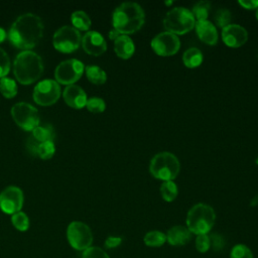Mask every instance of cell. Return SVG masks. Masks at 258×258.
Wrapping results in <instances>:
<instances>
[{"mask_svg":"<svg viewBox=\"0 0 258 258\" xmlns=\"http://www.w3.org/2000/svg\"><path fill=\"white\" fill-rule=\"evenodd\" d=\"M238 3L245 9H257L258 8V0H240Z\"/></svg>","mask_w":258,"mask_h":258,"instance_id":"39","label":"cell"},{"mask_svg":"<svg viewBox=\"0 0 258 258\" xmlns=\"http://www.w3.org/2000/svg\"><path fill=\"white\" fill-rule=\"evenodd\" d=\"M196 32L198 37L205 43L209 44V45H215L218 42V31L216 26L207 20H203V21H197L196 25Z\"/></svg>","mask_w":258,"mask_h":258,"instance_id":"17","label":"cell"},{"mask_svg":"<svg viewBox=\"0 0 258 258\" xmlns=\"http://www.w3.org/2000/svg\"><path fill=\"white\" fill-rule=\"evenodd\" d=\"M54 151H55L54 142H52V141L41 142L38 145L37 156L40 157L41 159H49L53 156Z\"/></svg>","mask_w":258,"mask_h":258,"instance_id":"29","label":"cell"},{"mask_svg":"<svg viewBox=\"0 0 258 258\" xmlns=\"http://www.w3.org/2000/svg\"><path fill=\"white\" fill-rule=\"evenodd\" d=\"M10 70V60L6 51L0 48V79L4 78Z\"/></svg>","mask_w":258,"mask_h":258,"instance_id":"35","label":"cell"},{"mask_svg":"<svg viewBox=\"0 0 258 258\" xmlns=\"http://www.w3.org/2000/svg\"><path fill=\"white\" fill-rule=\"evenodd\" d=\"M120 35H121V34H120L116 29H114V28L109 31V38H110L111 40H114V41H115Z\"/></svg>","mask_w":258,"mask_h":258,"instance_id":"40","label":"cell"},{"mask_svg":"<svg viewBox=\"0 0 258 258\" xmlns=\"http://www.w3.org/2000/svg\"><path fill=\"white\" fill-rule=\"evenodd\" d=\"M42 33V20L35 14L25 13L13 22L8 32V38L15 47L28 50L39 42Z\"/></svg>","mask_w":258,"mask_h":258,"instance_id":"1","label":"cell"},{"mask_svg":"<svg viewBox=\"0 0 258 258\" xmlns=\"http://www.w3.org/2000/svg\"><path fill=\"white\" fill-rule=\"evenodd\" d=\"M196 20L190 10L185 7H174L170 9L163 19L166 31L175 35H182L195 28Z\"/></svg>","mask_w":258,"mask_h":258,"instance_id":"6","label":"cell"},{"mask_svg":"<svg viewBox=\"0 0 258 258\" xmlns=\"http://www.w3.org/2000/svg\"><path fill=\"white\" fill-rule=\"evenodd\" d=\"M39 142L33 138V136H30L26 141V149L28 153L32 156H37V149H38Z\"/></svg>","mask_w":258,"mask_h":258,"instance_id":"37","label":"cell"},{"mask_svg":"<svg viewBox=\"0 0 258 258\" xmlns=\"http://www.w3.org/2000/svg\"><path fill=\"white\" fill-rule=\"evenodd\" d=\"M250 205H251L252 207H255V206H257V205H258V195H257V196H255V197L251 200Z\"/></svg>","mask_w":258,"mask_h":258,"instance_id":"42","label":"cell"},{"mask_svg":"<svg viewBox=\"0 0 258 258\" xmlns=\"http://www.w3.org/2000/svg\"><path fill=\"white\" fill-rule=\"evenodd\" d=\"M230 258H253V254L246 245L237 244L232 248Z\"/></svg>","mask_w":258,"mask_h":258,"instance_id":"32","label":"cell"},{"mask_svg":"<svg viewBox=\"0 0 258 258\" xmlns=\"http://www.w3.org/2000/svg\"><path fill=\"white\" fill-rule=\"evenodd\" d=\"M11 115L15 123L23 130L32 131L39 125L38 111L35 107L28 103H16L11 108Z\"/></svg>","mask_w":258,"mask_h":258,"instance_id":"8","label":"cell"},{"mask_svg":"<svg viewBox=\"0 0 258 258\" xmlns=\"http://www.w3.org/2000/svg\"><path fill=\"white\" fill-rule=\"evenodd\" d=\"M191 239V233L184 226H174L166 234V241L172 246H183Z\"/></svg>","mask_w":258,"mask_h":258,"instance_id":"18","label":"cell"},{"mask_svg":"<svg viewBox=\"0 0 258 258\" xmlns=\"http://www.w3.org/2000/svg\"><path fill=\"white\" fill-rule=\"evenodd\" d=\"M145 13L135 2H124L113 12V27L121 35H128L138 31L144 24Z\"/></svg>","mask_w":258,"mask_h":258,"instance_id":"2","label":"cell"},{"mask_svg":"<svg viewBox=\"0 0 258 258\" xmlns=\"http://www.w3.org/2000/svg\"><path fill=\"white\" fill-rule=\"evenodd\" d=\"M153 51L160 56H169L175 54L180 48V40L177 35L168 31L160 32L151 40Z\"/></svg>","mask_w":258,"mask_h":258,"instance_id":"12","label":"cell"},{"mask_svg":"<svg viewBox=\"0 0 258 258\" xmlns=\"http://www.w3.org/2000/svg\"><path fill=\"white\" fill-rule=\"evenodd\" d=\"M196 248L201 253H206L211 248L210 236L208 234L198 235L196 238Z\"/></svg>","mask_w":258,"mask_h":258,"instance_id":"34","label":"cell"},{"mask_svg":"<svg viewBox=\"0 0 258 258\" xmlns=\"http://www.w3.org/2000/svg\"><path fill=\"white\" fill-rule=\"evenodd\" d=\"M222 39L226 45L237 48L246 43L248 32L243 26L231 23L222 29Z\"/></svg>","mask_w":258,"mask_h":258,"instance_id":"14","label":"cell"},{"mask_svg":"<svg viewBox=\"0 0 258 258\" xmlns=\"http://www.w3.org/2000/svg\"><path fill=\"white\" fill-rule=\"evenodd\" d=\"M164 4H165V5H170V4H172V1H168V2H164Z\"/></svg>","mask_w":258,"mask_h":258,"instance_id":"43","label":"cell"},{"mask_svg":"<svg viewBox=\"0 0 258 258\" xmlns=\"http://www.w3.org/2000/svg\"><path fill=\"white\" fill-rule=\"evenodd\" d=\"M59 96L60 87L54 80H43L39 82L33 90V100L40 106H50L54 104Z\"/></svg>","mask_w":258,"mask_h":258,"instance_id":"11","label":"cell"},{"mask_svg":"<svg viewBox=\"0 0 258 258\" xmlns=\"http://www.w3.org/2000/svg\"><path fill=\"white\" fill-rule=\"evenodd\" d=\"M62 97L67 105L74 109H82L86 106L88 98L85 91L77 85L67 86L62 93Z\"/></svg>","mask_w":258,"mask_h":258,"instance_id":"16","label":"cell"},{"mask_svg":"<svg viewBox=\"0 0 258 258\" xmlns=\"http://www.w3.org/2000/svg\"><path fill=\"white\" fill-rule=\"evenodd\" d=\"M13 73L20 84L30 85L36 82L43 73L42 59L34 51L23 50L14 59Z\"/></svg>","mask_w":258,"mask_h":258,"instance_id":"3","label":"cell"},{"mask_svg":"<svg viewBox=\"0 0 258 258\" xmlns=\"http://www.w3.org/2000/svg\"><path fill=\"white\" fill-rule=\"evenodd\" d=\"M121 243H122V238L121 237H117V236H109L105 240V246H106V248H109V249L116 248Z\"/></svg>","mask_w":258,"mask_h":258,"instance_id":"38","label":"cell"},{"mask_svg":"<svg viewBox=\"0 0 258 258\" xmlns=\"http://www.w3.org/2000/svg\"><path fill=\"white\" fill-rule=\"evenodd\" d=\"M82 37L75 27L64 25L58 28L52 38L53 46L56 50L64 53H70L77 50L81 44Z\"/></svg>","mask_w":258,"mask_h":258,"instance_id":"7","label":"cell"},{"mask_svg":"<svg viewBox=\"0 0 258 258\" xmlns=\"http://www.w3.org/2000/svg\"><path fill=\"white\" fill-rule=\"evenodd\" d=\"M210 9H211V2L203 0L198 2L197 4H195V6L192 7L191 13L192 16L197 21H203V20H207L209 13H210Z\"/></svg>","mask_w":258,"mask_h":258,"instance_id":"25","label":"cell"},{"mask_svg":"<svg viewBox=\"0 0 258 258\" xmlns=\"http://www.w3.org/2000/svg\"><path fill=\"white\" fill-rule=\"evenodd\" d=\"M85 71L84 63L76 58L61 61L54 71V77L57 83L62 85H74Z\"/></svg>","mask_w":258,"mask_h":258,"instance_id":"10","label":"cell"},{"mask_svg":"<svg viewBox=\"0 0 258 258\" xmlns=\"http://www.w3.org/2000/svg\"><path fill=\"white\" fill-rule=\"evenodd\" d=\"M215 21L222 29L231 24V12L226 8H220L215 14Z\"/></svg>","mask_w":258,"mask_h":258,"instance_id":"30","label":"cell"},{"mask_svg":"<svg viewBox=\"0 0 258 258\" xmlns=\"http://www.w3.org/2000/svg\"><path fill=\"white\" fill-rule=\"evenodd\" d=\"M82 258H110L109 255L100 247L91 246L83 251Z\"/></svg>","mask_w":258,"mask_h":258,"instance_id":"33","label":"cell"},{"mask_svg":"<svg viewBox=\"0 0 258 258\" xmlns=\"http://www.w3.org/2000/svg\"><path fill=\"white\" fill-rule=\"evenodd\" d=\"M255 162H256V164H257V165H258V157H257V158H256V160H255Z\"/></svg>","mask_w":258,"mask_h":258,"instance_id":"45","label":"cell"},{"mask_svg":"<svg viewBox=\"0 0 258 258\" xmlns=\"http://www.w3.org/2000/svg\"><path fill=\"white\" fill-rule=\"evenodd\" d=\"M160 194L162 199L165 202H172L175 200L178 194L177 185L173 180H168V181H163L161 186H160Z\"/></svg>","mask_w":258,"mask_h":258,"instance_id":"26","label":"cell"},{"mask_svg":"<svg viewBox=\"0 0 258 258\" xmlns=\"http://www.w3.org/2000/svg\"><path fill=\"white\" fill-rule=\"evenodd\" d=\"M143 241L148 247H160L166 241V235L161 231H150L145 234Z\"/></svg>","mask_w":258,"mask_h":258,"instance_id":"24","label":"cell"},{"mask_svg":"<svg viewBox=\"0 0 258 258\" xmlns=\"http://www.w3.org/2000/svg\"><path fill=\"white\" fill-rule=\"evenodd\" d=\"M32 136L34 139H36L39 143L46 142V141H52L54 142L56 134L53 129V127L49 124H43L38 125L32 130Z\"/></svg>","mask_w":258,"mask_h":258,"instance_id":"20","label":"cell"},{"mask_svg":"<svg viewBox=\"0 0 258 258\" xmlns=\"http://www.w3.org/2000/svg\"><path fill=\"white\" fill-rule=\"evenodd\" d=\"M256 18H257V20H258V8L256 9Z\"/></svg>","mask_w":258,"mask_h":258,"instance_id":"44","label":"cell"},{"mask_svg":"<svg viewBox=\"0 0 258 258\" xmlns=\"http://www.w3.org/2000/svg\"><path fill=\"white\" fill-rule=\"evenodd\" d=\"M82 46L84 50L94 56L103 54L107 49V43L103 35L98 31H88L82 37Z\"/></svg>","mask_w":258,"mask_h":258,"instance_id":"15","label":"cell"},{"mask_svg":"<svg viewBox=\"0 0 258 258\" xmlns=\"http://www.w3.org/2000/svg\"><path fill=\"white\" fill-rule=\"evenodd\" d=\"M71 21L77 30H88L91 26V19L84 11H75L71 16Z\"/></svg>","mask_w":258,"mask_h":258,"instance_id":"23","label":"cell"},{"mask_svg":"<svg viewBox=\"0 0 258 258\" xmlns=\"http://www.w3.org/2000/svg\"><path fill=\"white\" fill-rule=\"evenodd\" d=\"M6 36H7L6 31H5L3 28H1V27H0V43H1V42H3V41L5 40Z\"/></svg>","mask_w":258,"mask_h":258,"instance_id":"41","label":"cell"},{"mask_svg":"<svg viewBox=\"0 0 258 258\" xmlns=\"http://www.w3.org/2000/svg\"><path fill=\"white\" fill-rule=\"evenodd\" d=\"M182 61L188 69L198 68L203 62V53L199 48L190 47L183 52Z\"/></svg>","mask_w":258,"mask_h":258,"instance_id":"21","label":"cell"},{"mask_svg":"<svg viewBox=\"0 0 258 258\" xmlns=\"http://www.w3.org/2000/svg\"><path fill=\"white\" fill-rule=\"evenodd\" d=\"M67 238L70 245L76 250H86L93 243V234L88 225L83 222H72L67 229Z\"/></svg>","mask_w":258,"mask_h":258,"instance_id":"9","label":"cell"},{"mask_svg":"<svg viewBox=\"0 0 258 258\" xmlns=\"http://www.w3.org/2000/svg\"><path fill=\"white\" fill-rule=\"evenodd\" d=\"M86 107L92 113H102L106 109V104L103 99L99 97H92L88 99Z\"/></svg>","mask_w":258,"mask_h":258,"instance_id":"31","label":"cell"},{"mask_svg":"<svg viewBox=\"0 0 258 258\" xmlns=\"http://www.w3.org/2000/svg\"><path fill=\"white\" fill-rule=\"evenodd\" d=\"M88 80L95 85H103L107 81V75L103 69L98 66H88L85 68Z\"/></svg>","mask_w":258,"mask_h":258,"instance_id":"22","label":"cell"},{"mask_svg":"<svg viewBox=\"0 0 258 258\" xmlns=\"http://www.w3.org/2000/svg\"><path fill=\"white\" fill-rule=\"evenodd\" d=\"M210 241H211V248L214 251H220L225 246L224 238L217 233H214L210 236Z\"/></svg>","mask_w":258,"mask_h":258,"instance_id":"36","label":"cell"},{"mask_svg":"<svg viewBox=\"0 0 258 258\" xmlns=\"http://www.w3.org/2000/svg\"><path fill=\"white\" fill-rule=\"evenodd\" d=\"M24 202L22 190L14 185L7 186L0 194V209L9 215L20 212Z\"/></svg>","mask_w":258,"mask_h":258,"instance_id":"13","label":"cell"},{"mask_svg":"<svg viewBox=\"0 0 258 258\" xmlns=\"http://www.w3.org/2000/svg\"><path fill=\"white\" fill-rule=\"evenodd\" d=\"M114 50L117 56L120 58L128 59L133 55L135 51V45L128 35H120L114 41Z\"/></svg>","mask_w":258,"mask_h":258,"instance_id":"19","label":"cell"},{"mask_svg":"<svg viewBox=\"0 0 258 258\" xmlns=\"http://www.w3.org/2000/svg\"><path fill=\"white\" fill-rule=\"evenodd\" d=\"M180 170V163L177 157L167 151L155 154L149 164V171L153 177L168 181L173 180Z\"/></svg>","mask_w":258,"mask_h":258,"instance_id":"5","label":"cell"},{"mask_svg":"<svg viewBox=\"0 0 258 258\" xmlns=\"http://www.w3.org/2000/svg\"><path fill=\"white\" fill-rule=\"evenodd\" d=\"M0 93L5 98H13L17 94V86L14 80L4 77L0 80Z\"/></svg>","mask_w":258,"mask_h":258,"instance_id":"27","label":"cell"},{"mask_svg":"<svg viewBox=\"0 0 258 258\" xmlns=\"http://www.w3.org/2000/svg\"><path fill=\"white\" fill-rule=\"evenodd\" d=\"M216 220L214 209L206 204L195 205L186 215V228L196 235L208 234Z\"/></svg>","mask_w":258,"mask_h":258,"instance_id":"4","label":"cell"},{"mask_svg":"<svg viewBox=\"0 0 258 258\" xmlns=\"http://www.w3.org/2000/svg\"><path fill=\"white\" fill-rule=\"evenodd\" d=\"M11 222L14 228L20 232H25L29 228V219L23 212H17L13 214L11 217Z\"/></svg>","mask_w":258,"mask_h":258,"instance_id":"28","label":"cell"}]
</instances>
